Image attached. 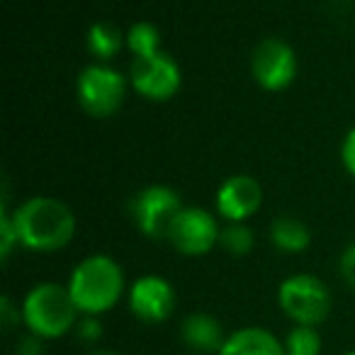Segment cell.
I'll list each match as a JSON object with an SVG mask.
<instances>
[{"mask_svg":"<svg viewBox=\"0 0 355 355\" xmlns=\"http://www.w3.org/2000/svg\"><path fill=\"white\" fill-rule=\"evenodd\" d=\"M17 241L32 251H59L73 239L76 217L61 200L32 198L12 214Z\"/></svg>","mask_w":355,"mask_h":355,"instance_id":"1","label":"cell"},{"mask_svg":"<svg viewBox=\"0 0 355 355\" xmlns=\"http://www.w3.org/2000/svg\"><path fill=\"white\" fill-rule=\"evenodd\" d=\"M124 275L117 261L110 256H90L76 266L69 280V292L83 314H105L119 302Z\"/></svg>","mask_w":355,"mask_h":355,"instance_id":"2","label":"cell"},{"mask_svg":"<svg viewBox=\"0 0 355 355\" xmlns=\"http://www.w3.org/2000/svg\"><path fill=\"white\" fill-rule=\"evenodd\" d=\"M76 316H78V306L69 287H61L56 282H42L32 287L22 302V321L30 334L44 340L69 334L76 326Z\"/></svg>","mask_w":355,"mask_h":355,"instance_id":"3","label":"cell"},{"mask_svg":"<svg viewBox=\"0 0 355 355\" xmlns=\"http://www.w3.org/2000/svg\"><path fill=\"white\" fill-rule=\"evenodd\" d=\"M280 306L297 326H319L331 314V292L316 275H292L277 290Z\"/></svg>","mask_w":355,"mask_h":355,"instance_id":"4","label":"cell"},{"mask_svg":"<svg viewBox=\"0 0 355 355\" xmlns=\"http://www.w3.org/2000/svg\"><path fill=\"white\" fill-rule=\"evenodd\" d=\"M180 209H183V202L178 193L166 185L144 188L141 193L129 200V214H132L134 224L144 236L153 239V241H166L168 227Z\"/></svg>","mask_w":355,"mask_h":355,"instance_id":"5","label":"cell"},{"mask_svg":"<svg viewBox=\"0 0 355 355\" xmlns=\"http://www.w3.org/2000/svg\"><path fill=\"white\" fill-rule=\"evenodd\" d=\"M127 80L119 71L93 64L78 76V103L93 117H110L124 103Z\"/></svg>","mask_w":355,"mask_h":355,"instance_id":"6","label":"cell"},{"mask_svg":"<svg viewBox=\"0 0 355 355\" xmlns=\"http://www.w3.org/2000/svg\"><path fill=\"white\" fill-rule=\"evenodd\" d=\"M222 229L217 219L202 207H183L168 227L166 241L183 256H205L214 243H219Z\"/></svg>","mask_w":355,"mask_h":355,"instance_id":"7","label":"cell"},{"mask_svg":"<svg viewBox=\"0 0 355 355\" xmlns=\"http://www.w3.org/2000/svg\"><path fill=\"white\" fill-rule=\"evenodd\" d=\"M251 73L263 90H285L297 76V56L295 49L285 40L268 37L258 42L251 54Z\"/></svg>","mask_w":355,"mask_h":355,"instance_id":"8","label":"cell"},{"mask_svg":"<svg viewBox=\"0 0 355 355\" xmlns=\"http://www.w3.org/2000/svg\"><path fill=\"white\" fill-rule=\"evenodd\" d=\"M132 85L137 93H141L146 100H171L180 88V69L168 54L158 51L153 56H144V59H134L132 64Z\"/></svg>","mask_w":355,"mask_h":355,"instance_id":"9","label":"cell"},{"mask_svg":"<svg viewBox=\"0 0 355 355\" xmlns=\"http://www.w3.org/2000/svg\"><path fill=\"white\" fill-rule=\"evenodd\" d=\"M129 309L146 324H161L175 309V292L171 282L158 275H144L129 290Z\"/></svg>","mask_w":355,"mask_h":355,"instance_id":"10","label":"cell"},{"mask_svg":"<svg viewBox=\"0 0 355 355\" xmlns=\"http://www.w3.org/2000/svg\"><path fill=\"white\" fill-rule=\"evenodd\" d=\"M263 202V190L258 180L251 175H232L222 183L217 193V212L229 224L243 222V219L253 217Z\"/></svg>","mask_w":355,"mask_h":355,"instance_id":"11","label":"cell"},{"mask_svg":"<svg viewBox=\"0 0 355 355\" xmlns=\"http://www.w3.org/2000/svg\"><path fill=\"white\" fill-rule=\"evenodd\" d=\"M180 338L188 345L190 350H198V353H217L227 343V336L224 329L212 314H205V311H195L188 314L180 324Z\"/></svg>","mask_w":355,"mask_h":355,"instance_id":"12","label":"cell"},{"mask_svg":"<svg viewBox=\"0 0 355 355\" xmlns=\"http://www.w3.org/2000/svg\"><path fill=\"white\" fill-rule=\"evenodd\" d=\"M219 355H287L285 343L261 326H246L227 336V343Z\"/></svg>","mask_w":355,"mask_h":355,"instance_id":"13","label":"cell"},{"mask_svg":"<svg viewBox=\"0 0 355 355\" xmlns=\"http://www.w3.org/2000/svg\"><path fill=\"white\" fill-rule=\"evenodd\" d=\"M270 241L282 253H302L311 243V232L302 219L282 214V217L272 219L270 224Z\"/></svg>","mask_w":355,"mask_h":355,"instance_id":"14","label":"cell"},{"mask_svg":"<svg viewBox=\"0 0 355 355\" xmlns=\"http://www.w3.org/2000/svg\"><path fill=\"white\" fill-rule=\"evenodd\" d=\"M122 32L112 22H95L88 30V49L93 56H98L100 61H110L119 49H122Z\"/></svg>","mask_w":355,"mask_h":355,"instance_id":"15","label":"cell"},{"mask_svg":"<svg viewBox=\"0 0 355 355\" xmlns=\"http://www.w3.org/2000/svg\"><path fill=\"white\" fill-rule=\"evenodd\" d=\"M127 46L134 54V59H144V56L158 54V46H161V35H158L156 25L151 22H137V25L129 27L127 32Z\"/></svg>","mask_w":355,"mask_h":355,"instance_id":"16","label":"cell"},{"mask_svg":"<svg viewBox=\"0 0 355 355\" xmlns=\"http://www.w3.org/2000/svg\"><path fill=\"white\" fill-rule=\"evenodd\" d=\"M287 355H321V336L316 326H295L285 338Z\"/></svg>","mask_w":355,"mask_h":355,"instance_id":"17","label":"cell"},{"mask_svg":"<svg viewBox=\"0 0 355 355\" xmlns=\"http://www.w3.org/2000/svg\"><path fill=\"white\" fill-rule=\"evenodd\" d=\"M253 243H256V236H253L251 229L241 222L229 224V227L222 229V234H219V246H222L229 256H248Z\"/></svg>","mask_w":355,"mask_h":355,"instance_id":"18","label":"cell"},{"mask_svg":"<svg viewBox=\"0 0 355 355\" xmlns=\"http://www.w3.org/2000/svg\"><path fill=\"white\" fill-rule=\"evenodd\" d=\"M0 236H3V246H0V256H3V261H6L8 256L12 253V246L17 241V232H15V224H12V217H8V212L3 209V214H0Z\"/></svg>","mask_w":355,"mask_h":355,"instance_id":"19","label":"cell"},{"mask_svg":"<svg viewBox=\"0 0 355 355\" xmlns=\"http://www.w3.org/2000/svg\"><path fill=\"white\" fill-rule=\"evenodd\" d=\"M76 331H78V336L85 343H95V340H100V336H103V324H100L98 316L85 314L83 319L76 324Z\"/></svg>","mask_w":355,"mask_h":355,"instance_id":"20","label":"cell"},{"mask_svg":"<svg viewBox=\"0 0 355 355\" xmlns=\"http://www.w3.org/2000/svg\"><path fill=\"white\" fill-rule=\"evenodd\" d=\"M338 270H340V277H343L345 285H348L350 290H355V243H350V246L343 251L340 263H338Z\"/></svg>","mask_w":355,"mask_h":355,"instance_id":"21","label":"cell"},{"mask_svg":"<svg viewBox=\"0 0 355 355\" xmlns=\"http://www.w3.org/2000/svg\"><path fill=\"white\" fill-rule=\"evenodd\" d=\"M15 355H44V338L35 334L22 336L15 343Z\"/></svg>","mask_w":355,"mask_h":355,"instance_id":"22","label":"cell"},{"mask_svg":"<svg viewBox=\"0 0 355 355\" xmlns=\"http://www.w3.org/2000/svg\"><path fill=\"white\" fill-rule=\"evenodd\" d=\"M340 158H343V166L350 175H355V129H350L343 139V146H340Z\"/></svg>","mask_w":355,"mask_h":355,"instance_id":"23","label":"cell"},{"mask_svg":"<svg viewBox=\"0 0 355 355\" xmlns=\"http://www.w3.org/2000/svg\"><path fill=\"white\" fill-rule=\"evenodd\" d=\"M0 316H3V326H6V331L15 329V326L20 324V311L12 306L10 297H3V300H0Z\"/></svg>","mask_w":355,"mask_h":355,"instance_id":"24","label":"cell"},{"mask_svg":"<svg viewBox=\"0 0 355 355\" xmlns=\"http://www.w3.org/2000/svg\"><path fill=\"white\" fill-rule=\"evenodd\" d=\"M88 355H119L117 350H110V348H95V350H90Z\"/></svg>","mask_w":355,"mask_h":355,"instance_id":"25","label":"cell"},{"mask_svg":"<svg viewBox=\"0 0 355 355\" xmlns=\"http://www.w3.org/2000/svg\"><path fill=\"white\" fill-rule=\"evenodd\" d=\"M343 355H355V350H350V353H343Z\"/></svg>","mask_w":355,"mask_h":355,"instance_id":"26","label":"cell"}]
</instances>
